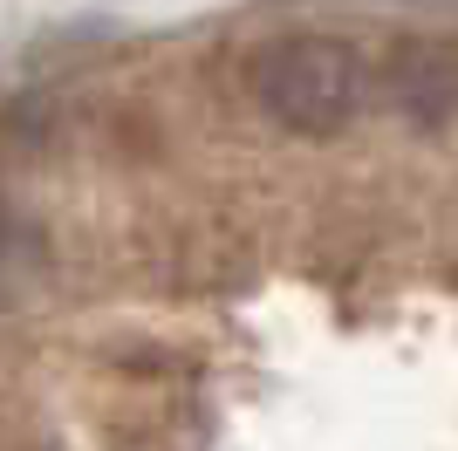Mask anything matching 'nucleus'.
Listing matches in <instances>:
<instances>
[{
  "label": "nucleus",
  "mask_w": 458,
  "mask_h": 451,
  "mask_svg": "<svg viewBox=\"0 0 458 451\" xmlns=\"http://www.w3.org/2000/svg\"><path fill=\"white\" fill-rule=\"evenodd\" d=\"M383 96L418 131L458 123V41H431V35L397 41L390 62H383Z\"/></svg>",
  "instance_id": "f03ea898"
},
{
  "label": "nucleus",
  "mask_w": 458,
  "mask_h": 451,
  "mask_svg": "<svg viewBox=\"0 0 458 451\" xmlns=\"http://www.w3.org/2000/svg\"><path fill=\"white\" fill-rule=\"evenodd\" d=\"M247 96L287 137H343L369 103V62L343 35H281L253 55Z\"/></svg>",
  "instance_id": "f257e3e1"
},
{
  "label": "nucleus",
  "mask_w": 458,
  "mask_h": 451,
  "mask_svg": "<svg viewBox=\"0 0 458 451\" xmlns=\"http://www.w3.org/2000/svg\"><path fill=\"white\" fill-rule=\"evenodd\" d=\"M7 274H14V219L0 212V281H7Z\"/></svg>",
  "instance_id": "7ed1b4c3"
}]
</instances>
